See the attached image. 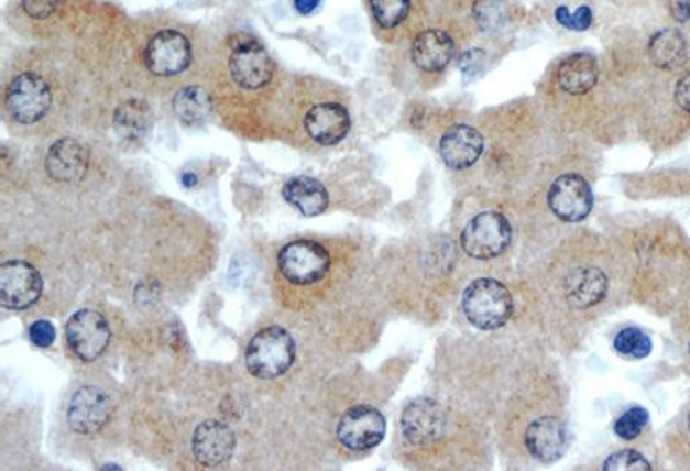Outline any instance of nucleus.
Here are the masks:
<instances>
[{"label": "nucleus", "mask_w": 690, "mask_h": 471, "mask_svg": "<svg viewBox=\"0 0 690 471\" xmlns=\"http://www.w3.org/2000/svg\"><path fill=\"white\" fill-rule=\"evenodd\" d=\"M29 337L36 348H51L56 340V328L51 321L39 320L30 327Z\"/></svg>", "instance_id": "nucleus-33"}, {"label": "nucleus", "mask_w": 690, "mask_h": 471, "mask_svg": "<svg viewBox=\"0 0 690 471\" xmlns=\"http://www.w3.org/2000/svg\"><path fill=\"white\" fill-rule=\"evenodd\" d=\"M412 0H372L373 17L385 30L395 29L406 20Z\"/></svg>", "instance_id": "nucleus-28"}, {"label": "nucleus", "mask_w": 690, "mask_h": 471, "mask_svg": "<svg viewBox=\"0 0 690 471\" xmlns=\"http://www.w3.org/2000/svg\"><path fill=\"white\" fill-rule=\"evenodd\" d=\"M513 297L500 280L479 278L468 285L463 294V311L473 327L497 330L513 315Z\"/></svg>", "instance_id": "nucleus-2"}, {"label": "nucleus", "mask_w": 690, "mask_h": 471, "mask_svg": "<svg viewBox=\"0 0 690 471\" xmlns=\"http://www.w3.org/2000/svg\"><path fill=\"white\" fill-rule=\"evenodd\" d=\"M6 109L20 124L41 121L53 106V90L36 73H21L9 81L4 96Z\"/></svg>", "instance_id": "nucleus-3"}, {"label": "nucleus", "mask_w": 690, "mask_h": 471, "mask_svg": "<svg viewBox=\"0 0 690 471\" xmlns=\"http://www.w3.org/2000/svg\"><path fill=\"white\" fill-rule=\"evenodd\" d=\"M689 430H690V413H689Z\"/></svg>", "instance_id": "nucleus-39"}, {"label": "nucleus", "mask_w": 690, "mask_h": 471, "mask_svg": "<svg viewBox=\"0 0 690 471\" xmlns=\"http://www.w3.org/2000/svg\"><path fill=\"white\" fill-rule=\"evenodd\" d=\"M66 339L69 349L81 361L90 363L105 354L111 342V328L108 320L94 309H80L66 324Z\"/></svg>", "instance_id": "nucleus-8"}, {"label": "nucleus", "mask_w": 690, "mask_h": 471, "mask_svg": "<svg viewBox=\"0 0 690 471\" xmlns=\"http://www.w3.org/2000/svg\"><path fill=\"white\" fill-rule=\"evenodd\" d=\"M649 56L658 68L667 72L682 68L687 61L686 39L679 30H659L650 39Z\"/></svg>", "instance_id": "nucleus-23"}, {"label": "nucleus", "mask_w": 690, "mask_h": 471, "mask_svg": "<svg viewBox=\"0 0 690 471\" xmlns=\"http://www.w3.org/2000/svg\"><path fill=\"white\" fill-rule=\"evenodd\" d=\"M228 66L233 81L245 90H260L272 81L275 72L266 48L251 39H245L233 47Z\"/></svg>", "instance_id": "nucleus-10"}, {"label": "nucleus", "mask_w": 690, "mask_h": 471, "mask_svg": "<svg viewBox=\"0 0 690 471\" xmlns=\"http://www.w3.org/2000/svg\"><path fill=\"white\" fill-rule=\"evenodd\" d=\"M184 180H196V176L185 175ZM185 185H196V182H185Z\"/></svg>", "instance_id": "nucleus-38"}, {"label": "nucleus", "mask_w": 690, "mask_h": 471, "mask_svg": "<svg viewBox=\"0 0 690 471\" xmlns=\"http://www.w3.org/2000/svg\"><path fill=\"white\" fill-rule=\"evenodd\" d=\"M61 0H21V8L33 20H45L53 17Z\"/></svg>", "instance_id": "nucleus-34"}, {"label": "nucleus", "mask_w": 690, "mask_h": 471, "mask_svg": "<svg viewBox=\"0 0 690 471\" xmlns=\"http://www.w3.org/2000/svg\"><path fill=\"white\" fill-rule=\"evenodd\" d=\"M44 280L26 261H8L0 266V303L11 311H23L41 299Z\"/></svg>", "instance_id": "nucleus-7"}, {"label": "nucleus", "mask_w": 690, "mask_h": 471, "mask_svg": "<svg viewBox=\"0 0 690 471\" xmlns=\"http://www.w3.org/2000/svg\"><path fill=\"white\" fill-rule=\"evenodd\" d=\"M111 399L94 385L78 388L68 406V424L76 434L90 436L108 424L111 416Z\"/></svg>", "instance_id": "nucleus-13"}, {"label": "nucleus", "mask_w": 690, "mask_h": 471, "mask_svg": "<svg viewBox=\"0 0 690 471\" xmlns=\"http://www.w3.org/2000/svg\"><path fill=\"white\" fill-rule=\"evenodd\" d=\"M330 254L315 240H294L278 254V270L294 285H313L330 270Z\"/></svg>", "instance_id": "nucleus-5"}, {"label": "nucleus", "mask_w": 690, "mask_h": 471, "mask_svg": "<svg viewBox=\"0 0 690 471\" xmlns=\"http://www.w3.org/2000/svg\"><path fill=\"white\" fill-rule=\"evenodd\" d=\"M483 65H485V53L482 48H470L459 59V68L463 75L464 81H473L482 75Z\"/></svg>", "instance_id": "nucleus-32"}, {"label": "nucleus", "mask_w": 690, "mask_h": 471, "mask_svg": "<svg viewBox=\"0 0 690 471\" xmlns=\"http://www.w3.org/2000/svg\"><path fill=\"white\" fill-rule=\"evenodd\" d=\"M90 164L87 145L75 139H61L48 149L45 169L53 180L61 184H76L84 180Z\"/></svg>", "instance_id": "nucleus-15"}, {"label": "nucleus", "mask_w": 690, "mask_h": 471, "mask_svg": "<svg viewBox=\"0 0 690 471\" xmlns=\"http://www.w3.org/2000/svg\"><path fill=\"white\" fill-rule=\"evenodd\" d=\"M412 56L421 72H442L454 56V42L442 30H427L413 42Z\"/></svg>", "instance_id": "nucleus-20"}, {"label": "nucleus", "mask_w": 690, "mask_h": 471, "mask_svg": "<svg viewBox=\"0 0 690 471\" xmlns=\"http://www.w3.org/2000/svg\"><path fill=\"white\" fill-rule=\"evenodd\" d=\"M473 17L483 32H500L507 21L506 6L503 0H477Z\"/></svg>", "instance_id": "nucleus-27"}, {"label": "nucleus", "mask_w": 690, "mask_h": 471, "mask_svg": "<svg viewBox=\"0 0 690 471\" xmlns=\"http://www.w3.org/2000/svg\"><path fill=\"white\" fill-rule=\"evenodd\" d=\"M555 17L559 24H563L565 29L573 30V32H585L587 29H591L592 11L587 6H580L574 12L568 11L565 6H559Z\"/></svg>", "instance_id": "nucleus-31"}, {"label": "nucleus", "mask_w": 690, "mask_h": 471, "mask_svg": "<svg viewBox=\"0 0 690 471\" xmlns=\"http://www.w3.org/2000/svg\"><path fill=\"white\" fill-rule=\"evenodd\" d=\"M689 352H690V340H689Z\"/></svg>", "instance_id": "nucleus-40"}, {"label": "nucleus", "mask_w": 690, "mask_h": 471, "mask_svg": "<svg viewBox=\"0 0 690 471\" xmlns=\"http://www.w3.org/2000/svg\"><path fill=\"white\" fill-rule=\"evenodd\" d=\"M114 132L128 142L142 140L152 127V112L147 102L130 99L114 111L112 117Z\"/></svg>", "instance_id": "nucleus-24"}, {"label": "nucleus", "mask_w": 690, "mask_h": 471, "mask_svg": "<svg viewBox=\"0 0 690 471\" xmlns=\"http://www.w3.org/2000/svg\"><path fill=\"white\" fill-rule=\"evenodd\" d=\"M387 421L373 406H354L343 413L337 425V437L349 451H370L385 437Z\"/></svg>", "instance_id": "nucleus-6"}, {"label": "nucleus", "mask_w": 690, "mask_h": 471, "mask_svg": "<svg viewBox=\"0 0 690 471\" xmlns=\"http://www.w3.org/2000/svg\"><path fill=\"white\" fill-rule=\"evenodd\" d=\"M603 468L606 471L650 470L653 464H650L640 452L625 449V451L611 454L610 458L604 461Z\"/></svg>", "instance_id": "nucleus-30"}, {"label": "nucleus", "mask_w": 690, "mask_h": 471, "mask_svg": "<svg viewBox=\"0 0 690 471\" xmlns=\"http://www.w3.org/2000/svg\"><path fill=\"white\" fill-rule=\"evenodd\" d=\"M598 61L591 54H573L559 65L558 84L571 96H582L598 84Z\"/></svg>", "instance_id": "nucleus-22"}, {"label": "nucleus", "mask_w": 690, "mask_h": 471, "mask_svg": "<svg viewBox=\"0 0 690 471\" xmlns=\"http://www.w3.org/2000/svg\"><path fill=\"white\" fill-rule=\"evenodd\" d=\"M173 111L182 123H204L212 111L211 97L202 87L190 85L176 94L173 99Z\"/></svg>", "instance_id": "nucleus-25"}, {"label": "nucleus", "mask_w": 690, "mask_h": 471, "mask_svg": "<svg viewBox=\"0 0 690 471\" xmlns=\"http://www.w3.org/2000/svg\"><path fill=\"white\" fill-rule=\"evenodd\" d=\"M440 156L452 169H467L480 160L483 152V136L479 130L468 124H456L440 139Z\"/></svg>", "instance_id": "nucleus-18"}, {"label": "nucleus", "mask_w": 690, "mask_h": 471, "mask_svg": "<svg viewBox=\"0 0 690 471\" xmlns=\"http://www.w3.org/2000/svg\"><path fill=\"white\" fill-rule=\"evenodd\" d=\"M236 434L232 428L218 419L202 421L191 437V451L202 467H220L232 458L236 451Z\"/></svg>", "instance_id": "nucleus-14"}, {"label": "nucleus", "mask_w": 690, "mask_h": 471, "mask_svg": "<svg viewBox=\"0 0 690 471\" xmlns=\"http://www.w3.org/2000/svg\"><path fill=\"white\" fill-rule=\"evenodd\" d=\"M304 127L309 136L319 145H336L348 136L351 130V117L342 105L324 102L309 109Z\"/></svg>", "instance_id": "nucleus-17"}, {"label": "nucleus", "mask_w": 690, "mask_h": 471, "mask_svg": "<svg viewBox=\"0 0 690 471\" xmlns=\"http://www.w3.org/2000/svg\"><path fill=\"white\" fill-rule=\"evenodd\" d=\"M547 202L559 220L579 223L591 215L594 196L585 178L580 175H563L549 188Z\"/></svg>", "instance_id": "nucleus-12"}, {"label": "nucleus", "mask_w": 690, "mask_h": 471, "mask_svg": "<svg viewBox=\"0 0 690 471\" xmlns=\"http://www.w3.org/2000/svg\"><path fill=\"white\" fill-rule=\"evenodd\" d=\"M606 275L598 266H579L565 278L567 300L577 309L592 308L606 297Z\"/></svg>", "instance_id": "nucleus-19"}, {"label": "nucleus", "mask_w": 690, "mask_h": 471, "mask_svg": "<svg viewBox=\"0 0 690 471\" xmlns=\"http://www.w3.org/2000/svg\"><path fill=\"white\" fill-rule=\"evenodd\" d=\"M675 100L683 111L690 112V73L680 78L677 88H675Z\"/></svg>", "instance_id": "nucleus-35"}, {"label": "nucleus", "mask_w": 690, "mask_h": 471, "mask_svg": "<svg viewBox=\"0 0 690 471\" xmlns=\"http://www.w3.org/2000/svg\"><path fill=\"white\" fill-rule=\"evenodd\" d=\"M613 348L623 358H631V360H644L653 351V342H650L649 336L644 333L638 328H625L622 332L616 333Z\"/></svg>", "instance_id": "nucleus-26"}, {"label": "nucleus", "mask_w": 690, "mask_h": 471, "mask_svg": "<svg viewBox=\"0 0 690 471\" xmlns=\"http://www.w3.org/2000/svg\"><path fill=\"white\" fill-rule=\"evenodd\" d=\"M296 360V342L282 327H266L252 337L245 349V366L255 379L284 375Z\"/></svg>", "instance_id": "nucleus-1"}, {"label": "nucleus", "mask_w": 690, "mask_h": 471, "mask_svg": "<svg viewBox=\"0 0 690 471\" xmlns=\"http://www.w3.org/2000/svg\"><path fill=\"white\" fill-rule=\"evenodd\" d=\"M294 6L300 14H311L318 8L319 0H294Z\"/></svg>", "instance_id": "nucleus-37"}, {"label": "nucleus", "mask_w": 690, "mask_h": 471, "mask_svg": "<svg viewBox=\"0 0 690 471\" xmlns=\"http://www.w3.org/2000/svg\"><path fill=\"white\" fill-rule=\"evenodd\" d=\"M671 14L680 23L690 20V0H671Z\"/></svg>", "instance_id": "nucleus-36"}, {"label": "nucleus", "mask_w": 690, "mask_h": 471, "mask_svg": "<svg viewBox=\"0 0 690 471\" xmlns=\"http://www.w3.org/2000/svg\"><path fill=\"white\" fill-rule=\"evenodd\" d=\"M401 427L407 442L413 446H430L446 434V412L437 401L421 397L404 407Z\"/></svg>", "instance_id": "nucleus-11"}, {"label": "nucleus", "mask_w": 690, "mask_h": 471, "mask_svg": "<svg viewBox=\"0 0 690 471\" xmlns=\"http://www.w3.org/2000/svg\"><path fill=\"white\" fill-rule=\"evenodd\" d=\"M525 446L532 458L540 463H555L567 452V427L555 416L534 419L525 434Z\"/></svg>", "instance_id": "nucleus-16"}, {"label": "nucleus", "mask_w": 690, "mask_h": 471, "mask_svg": "<svg viewBox=\"0 0 690 471\" xmlns=\"http://www.w3.org/2000/svg\"><path fill=\"white\" fill-rule=\"evenodd\" d=\"M513 240V228L501 212H480L461 233V248L475 260H492L506 251Z\"/></svg>", "instance_id": "nucleus-4"}, {"label": "nucleus", "mask_w": 690, "mask_h": 471, "mask_svg": "<svg viewBox=\"0 0 690 471\" xmlns=\"http://www.w3.org/2000/svg\"><path fill=\"white\" fill-rule=\"evenodd\" d=\"M282 194H284L285 200L291 206H294L304 216H309V218L325 212V209L328 208V202H330L325 185L315 180L311 176L291 178L284 185Z\"/></svg>", "instance_id": "nucleus-21"}, {"label": "nucleus", "mask_w": 690, "mask_h": 471, "mask_svg": "<svg viewBox=\"0 0 690 471\" xmlns=\"http://www.w3.org/2000/svg\"><path fill=\"white\" fill-rule=\"evenodd\" d=\"M144 59L152 75H180L191 63L190 42L178 30H161L149 41Z\"/></svg>", "instance_id": "nucleus-9"}, {"label": "nucleus", "mask_w": 690, "mask_h": 471, "mask_svg": "<svg viewBox=\"0 0 690 471\" xmlns=\"http://www.w3.org/2000/svg\"><path fill=\"white\" fill-rule=\"evenodd\" d=\"M649 424V413L640 406H634L620 416L615 424V434L623 440L637 439Z\"/></svg>", "instance_id": "nucleus-29"}]
</instances>
